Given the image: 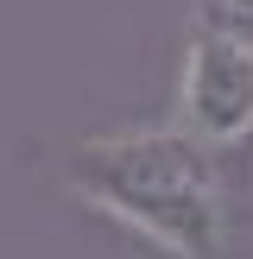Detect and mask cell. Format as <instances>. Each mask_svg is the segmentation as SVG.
<instances>
[{"mask_svg": "<svg viewBox=\"0 0 253 259\" xmlns=\"http://www.w3.org/2000/svg\"><path fill=\"white\" fill-rule=\"evenodd\" d=\"M63 177L89 209L126 222L171 259H240L253 240L247 164L202 152L171 126L89 133L63 152Z\"/></svg>", "mask_w": 253, "mask_h": 259, "instance_id": "cell-1", "label": "cell"}, {"mask_svg": "<svg viewBox=\"0 0 253 259\" xmlns=\"http://www.w3.org/2000/svg\"><path fill=\"white\" fill-rule=\"evenodd\" d=\"M171 133L202 152L240 158L253 146V51L215 32H190L171 89Z\"/></svg>", "mask_w": 253, "mask_h": 259, "instance_id": "cell-2", "label": "cell"}, {"mask_svg": "<svg viewBox=\"0 0 253 259\" xmlns=\"http://www.w3.org/2000/svg\"><path fill=\"white\" fill-rule=\"evenodd\" d=\"M190 32H215L253 51V0H190Z\"/></svg>", "mask_w": 253, "mask_h": 259, "instance_id": "cell-3", "label": "cell"}]
</instances>
